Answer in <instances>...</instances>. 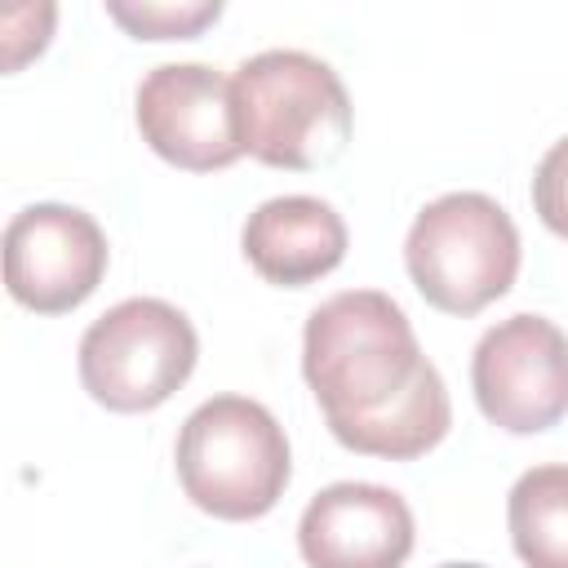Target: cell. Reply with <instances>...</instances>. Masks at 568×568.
Returning <instances> with one entry per match:
<instances>
[{
    "label": "cell",
    "instance_id": "obj_1",
    "mask_svg": "<svg viewBox=\"0 0 568 568\" xmlns=\"http://www.w3.org/2000/svg\"><path fill=\"white\" fill-rule=\"evenodd\" d=\"M302 377L333 439L364 457L413 462L453 426L439 368L422 355L404 306L377 288L333 293L306 315Z\"/></svg>",
    "mask_w": 568,
    "mask_h": 568
},
{
    "label": "cell",
    "instance_id": "obj_2",
    "mask_svg": "<svg viewBox=\"0 0 568 568\" xmlns=\"http://www.w3.org/2000/svg\"><path fill=\"white\" fill-rule=\"evenodd\" d=\"M235 124L244 155L311 173L333 164L351 142V98L342 75L302 49H266L231 75Z\"/></svg>",
    "mask_w": 568,
    "mask_h": 568
},
{
    "label": "cell",
    "instance_id": "obj_3",
    "mask_svg": "<svg viewBox=\"0 0 568 568\" xmlns=\"http://www.w3.org/2000/svg\"><path fill=\"white\" fill-rule=\"evenodd\" d=\"M173 462L191 506L226 524L271 515L293 475L284 426L248 395L204 399L182 422Z\"/></svg>",
    "mask_w": 568,
    "mask_h": 568
},
{
    "label": "cell",
    "instance_id": "obj_4",
    "mask_svg": "<svg viewBox=\"0 0 568 568\" xmlns=\"http://www.w3.org/2000/svg\"><path fill=\"white\" fill-rule=\"evenodd\" d=\"M404 266L435 311L470 320L510 293L519 275V231L493 195L448 191L413 217Z\"/></svg>",
    "mask_w": 568,
    "mask_h": 568
},
{
    "label": "cell",
    "instance_id": "obj_5",
    "mask_svg": "<svg viewBox=\"0 0 568 568\" xmlns=\"http://www.w3.org/2000/svg\"><path fill=\"white\" fill-rule=\"evenodd\" d=\"M200 337L164 297H124L80 337V382L111 413H151L195 373Z\"/></svg>",
    "mask_w": 568,
    "mask_h": 568
},
{
    "label": "cell",
    "instance_id": "obj_6",
    "mask_svg": "<svg viewBox=\"0 0 568 568\" xmlns=\"http://www.w3.org/2000/svg\"><path fill=\"white\" fill-rule=\"evenodd\" d=\"M470 390L497 430H550L568 417V333L528 311L493 324L475 342Z\"/></svg>",
    "mask_w": 568,
    "mask_h": 568
},
{
    "label": "cell",
    "instance_id": "obj_7",
    "mask_svg": "<svg viewBox=\"0 0 568 568\" xmlns=\"http://www.w3.org/2000/svg\"><path fill=\"white\" fill-rule=\"evenodd\" d=\"M111 248L93 213L58 200L27 204L4 226V288L36 315H67L106 275Z\"/></svg>",
    "mask_w": 568,
    "mask_h": 568
},
{
    "label": "cell",
    "instance_id": "obj_8",
    "mask_svg": "<svg viewBox=\"0 0 568 568\" xmlns=\"http://www.w3.org/2000/svg\"><path fill=\"white\" fill-rule=\"evenodd\" d=\"M133 115L142 142L173 169L213 173V169H231L244 155L231 80L217 67L204 62L151 67L138 84Z\"/></svg>",
    "mask_w": 568,
    "mask_h": 568
},
{
    "label": "cell",
    "instance_id": "obj_9",
    "mask_svg": "<svg viewBox=\"0 0 568 568\" xmlns=\"http://www.w3.org/2000/svg\"><path fill=\"white\" fill-rule=\"evenodd\" d=\"M417 528L408 501L386 484L342 479L320 488L297 519L306 568H404Z\"/></svg>",
    "mask_w": 568,
    "mask_h": 568
},
{
    "label": "cell",
    "instance_id": "obj_10",
    "mask_svg": "<svg viewBox=\"0 0 568 568\" xmlns=\"http://www.w3.org/2000/svg\"><path fill=\"white\" fill-rule=\"evenodd\" d=\"M240 248L266 284L306 288L342 266L346 222L328 200L275 195L248 213V222L240 231Z\"/></svg>",
    "mask_w": 568,
    "mask_h": 568
},
{
    "label": "cell",
    "instance_id": "obj_11",
    "mask_svg": "<svg viewBox=\"0 0 568 568\" xmlns=\"http://www.w3.org/2000/svg\"><path fill=\"white\" fill-rule=\"evenodd\" d=\"M506 524L528 568H568V466L546 462L524 470L506 497Z\"/></svg>",
    "mask_w": 568,
    "mask_h": 568
},
{
    "label": "cell",
    "instance_id": "obj_12",
    "mask_svg": "<svg viewBox=\"0 0 568 568\" xmlns=\"http://www.w3.org/2000/svg\"><path fill=\"white\" fill-rule=\"evenodd\" d=\"M106 13L133 36V40H195L209 22L222 18V0H106Z\"/></svg>",
    "mask_w": 568,
    "mask_h": 568
},
{
    "label": "cell",
    "instance_id": "obj_13",
    "mask_svg": "<svg viewBox=\"0 0 568 568\" xmlns=\"http://www.w3.org/2000/svg\"><path fill=\"white\" fill-rule=\"evenodd\" d=\"M532 209L555 235L568 240V138H559L541 155V164L532 173Z\"/></svg>",
    "mask_w": 568,
    "mask_h": 568
},
{
    "label": "cell",
    "instance_id": "obj_14",
    "mask_svg": "<svg viewBox=\"0 0 568 568\" xmlns=\"http://www.w3.org/2000/svg\"><path fill=\"white\" fill-rule=\"evenodd\" d=\"M439 568H484V564H470V559H457V564H439Z\"/></svg>",
    "mask_w": 568,
    "mask_h": 568
}]
</instances>
